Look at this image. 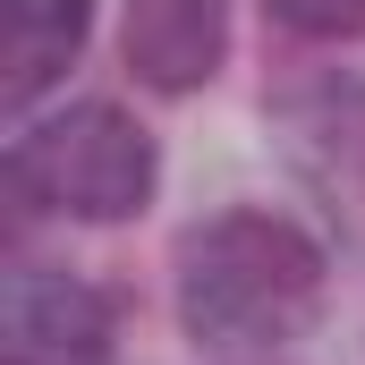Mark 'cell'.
<instances>
[{
  "label": "cell",
  "mask_w": 365,
  "mask_h": 365,
  "mask_svg": "<svg viewBox=\"0 0 365 365\" xmlns=\"http://www.w3.org/2000/svg\"><path fill=\"white\" fill-rule=\"evenodd\" d=\"M119 314L86 272L17 264L0 289V365H110Z\"/></svg>",
  "instance_id": "obj_3"
},
{
  "label": "cell",
  "mask_w": 365,
  "mask_h": 365,
  "mask_svg": "<svg viewBox=\"0 0 365 365\" xmlns=\"http://www.w3.org/2000/svg\"><path fill=\"white\" fill-rule=\"evenodd\" d=\"M264 9L297 43H357L365 34V0H264Z\"/></svg>",
  "instance_id": "obj_6"
},
{
  "label": "cell",
  "mask_w": 365,
  "mask_h": 365,
  "mask_svg": "<svg viewBox=\"0 0 365 365\" xmlns=\"http://www.w3.org/2000/svg\"><path fill=\"white\" fill-rule=\"evenodd\" d=\"M93 34V0H0V102L26 110L68 77Z\"/></svg>",
  "instance_id": "obj_5"
},
{
  "label": "cell",
  "mask_w": 365,
  "mask_h": 365,
  "mask_svg": "<svg viewBox=\"0 0 365 365\" xmlns=\"http://www.w3.org/2000/svg\"><path fill=\"white\" fill-rule=\"evenodd\" d=\"M357 179H365V162H357Z\"/></svg>",
  "instance_id": "obj_7"
},
{
  "label": "cell",
  "mask_w": 365,
  "mask_h": 365,
  "mask_svg": "<svg viewBox=\"0 0 365 365\" xmlns=\"http://www.w3.org/2000/svg\"><path fill=\"white\" fill-rule=\"evenodd\" d=\"M162 187L153 136L119 102H68L51 119H26L9 145V195L26 212L60 221H136Z\"/></svg>",
  "instance_id": "obj_2"
},
{
  "label": "cell",
  "mask_w": 365,
  "mask_h": 365,
  "mask_svg": "<svg viewBox=\"0 0 365 365\" xmlns=\"http://www.w3.org/2000/svg\"><path fill=\"white\" fill-rule=\"evenodd\" d=\"M179 323L204 349H280L323 314V247L272 212L230 204L179 238Z\"/></svg>",
  "instance_id": "obj_1"
},
{
  "label": "cell",
  "mask_w": 365,
  "mask_h": 365,
  "mask_svg": "<svg viewBox=\"0 0 365 365\" xmlns=\"http://www.w3.org/2000/svg\"><path fill=\"white\" fill-rule=\"evenodd\" d=\"M119 51H128L136 86L204 93L230 60V0H128Z\"/></svg>",
  "instance_id": "obj_4"
}]
</instances>
